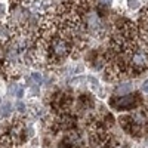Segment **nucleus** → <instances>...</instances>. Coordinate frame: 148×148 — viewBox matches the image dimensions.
I'll use <instances>...</instances> for the list:
<instances>
[{"mask_svg":"<svg viewBox=\"0 0 148 148\" xmlns=\"http://www.w3.org/2000/svg\"><path fill=\"white\" fill-rule=\"evenodd\" d=\"M120 123L123 125V127L127 132H130L132 135L141 136V135H144L148 129V116H147L145 111L136 110L135 113L120 119Z\"/></svg>","mask_w":148,"mask_h":148,"instance_id":"f257e3e1","label":"nucleus"},{"mask_svg":"<svg viewBox=\"0 0 148 148\" xmlns=\"http://www.w3.org/2000/svg\"><path fill=\"white\" fill-rule=\"evenodd\" d=\"M141 104V98L136 93H127V95H121V96H114L110 101V105L114 110H132L135 107H138Z\"/></svg>","mask_w":148,"mask_h":148,"instance_id":"f03ea898","label":"nucleus"},{"mask_svg":"<svg viewBox=\"0 0 148 148\" xmlns=\"http://www.w3.org/2000/svg\"><path fill=\"white\" fill-rule=\"evenodd\" d=\"M133 90V86L130 83H123L120 86H117V89H116V95H127Z\"/></svg>","mask_w":148,"mask_h":148,"instance_id":"7ed1b4c3","label":"nucleus"},{"mask_svg":"<svg viewBox=\"0 0 148 148\" xmlns=\"http://www.w3.org/2000/svg\"><path fill=\"white\" fill-rule=\"evenodd\" d=\"M139 6H141L139 0H127V8H129V9L135 10V9H138Z\"/></svg>","mask_w":148,"mask_h":148,"instance_id":"20e7f679","label":"nucleus"},{"mask_svg":"<svg viewBox=\"0 0 148 148\" xmlns=\"http://www.w3.org/2000/svg\"><path fill=\"white\" fill-rule=\"evenodd\" d=\"M9 113H10V104H5L3 107H2V110H0V114L2 116H9Z\"/></svg>","mask_w":148,"mask_h":148,"instance_id":"39448f33","label":"nucleus"},{"mask_svg":"<svg viewBox=\"0 0 148 148\" xmlns=\"http://www.w3.org/2000/svg\"><path fill=\"white\" fill-rule=\"evenodd\" d=\"M31 80H33L36 84H40V83H42V74H39V73L31 74Z\"/></svg>","mask_w":148,"mask_h":148,"instance_id":"423d86ee","label":"nucleus"},{"mask_svg":"<svg viewBox=\"0 0 148 148\" xmlns=\"http://www.w3.org/2000/svg\"><path fill=\"white\" fill-rule=\"evenodd\" d=\"M142 92H144V93H148V82L144 83V86H142Z\"/></svg>","mask_w":148,"mask_h":148,"instance_id":"0eeeda50","label":"nucleus"},{"mask_svg":"<svg viewBox=\"0 0 148 148\" xmlns=\"http://www.w3.org/2000/svg\"><path fill=\"white\" fill-rule=\"evenodd\" d=\"M24 108H25V107H24V104H18V110L19 111H24Z\"/></svg>","mask_w":148,"mask_h":148,"instance_id":"6e6552de","label":"nucleus"},{"mask_svg":"<svg viewBox=\"0 0 148 148\" xmlns=\"http://www.w3.org/2000/svg\"><path fill=\"white\" fill-rule=\"evenodd\" d=\"M101 2H102L104 5H108V3H111V0H101Z\"/></svg>","mask_w":148,"mask_h":148,"instance_id":"1a4fd4ad","label":"nucleus"},{"mask_svg":"<svg viewBox=\"0 0 148 148\" xmlns=\"http://www.w3.org/2000/svg\"><path fill=\"white\" fill-rule=\"evenodd\" d=\"M113 148H125V147H123V145H114Z\"/></svg>","mask_w":148,"mask_h":148,"instance_id":"9d476101","label":"nucleus"},{"mask_svg":"<svg viewBox=\"0 0 148 148\" xmlns=\"http://www.w3.org/2000/svg\"><path fill=\"white\" fill-rule=\"evenodd\" d=\"M0 55H2V49H0Z\"/></svg>","mask_w":148,"mask_h":148,"instance_id":"9b49d317","label":"nucleus"}]
</instances>
